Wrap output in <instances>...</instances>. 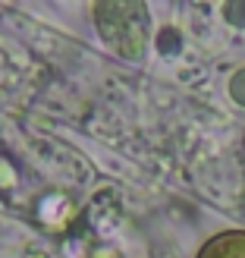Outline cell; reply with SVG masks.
<instances>
[{
    "mask_svg": "<svg viewBox=\"0 0 245 258\" xmlns=\"http://www.w3.org/2000/svg\"><path fill=\"white\" fill-rule=\"evenodd\" d=\"M201 258H245V233H226L214 239Z\"/></svg>",
    "mask_w": 245,
    "mask_h": 258,
    "instance_id": "cell-1",
    "label": "cell"
},
{
    "mask_svg": "<svg viewBox=\"0 0 245 258\" xmlns=\"http://www.w3.org/2000/svg\"><path fill=\"white\" fill-rule=\"evenodd\" d=\"M233 92H236V98H242V104H245V73H239V79L233 82Z\"/></svg>",
    "mask_w": 245,
    "mask_h": 258,
    "instance_id": "cell-2",
    "label": "cell"
}]
</instances>
